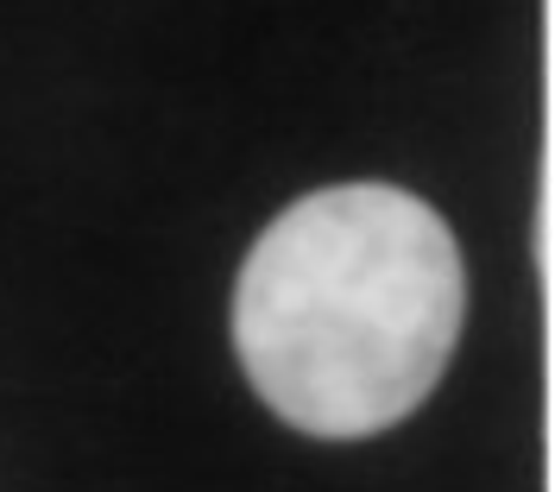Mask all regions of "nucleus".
<instances>
[{
	"label": "nucleus",
	"instance_id": "nucleus-1",
	"mask_svg": "<svg viewBox=\"0 0 555 492\" xmlns=\"http://www.w3.org/2000/svg\"><path fill=\"white\" fill-rule=\"evenodd\" d=\"M467 266L449 221L391 183L297 196L234 279V353L266 411L322 442L404 423L449 373Z\"/></svg>",
	"mask_w": 555,
	"mask_h": 492
}]
</instances>
